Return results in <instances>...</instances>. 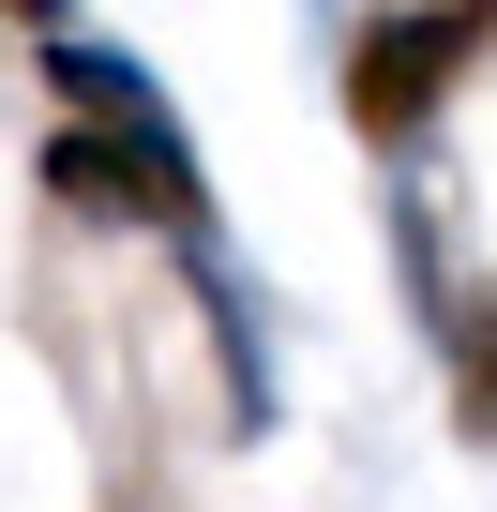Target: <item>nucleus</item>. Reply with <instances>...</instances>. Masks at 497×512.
Returning <instances> with one entry per match:
<instances>
[{"mask_svg": "<svg viewBox=\"0 0 497 512\" xmlns=\"http://www.w3.org/2000/svg\"><path fill=\"white\" fill-rule=\"evenodd\" d=\"M31 166H46V196H61L76 226H151L166 256H181V241H226V226H211V166H196L181 121H76V106H61Z\"/></svg>", "mask_w": 497, "mask_h": 512, "instance_id": "obj_1", "label": "nucleus"}, {"mask_svg": "<svg viewBox=\"0 0 497 512\" xmlns=\"http://www.w3.org/2000/svg\"><path fill=\"white\" fill-rule=\"evenodd\" d=\"M482 46H497V0H377V16L347 31V121H362V151H422L437 106L482 76Z\"/></svg>", "mask_w": 497, "mask_h": 512, "instance_id": "obj_2", "label": "nucleus"}, {"mask_svg": "<svg viewBox=\"0 0 497 512\" xmlns=\"http://www.w3.org/2000/svg\"><path fill=\"white\" fill-rule=\"evenodd\" d=\"M181 302H196V332H211V362H226V437H272V347H257V317H241L226 241H181Z\"/></svg>", "mask_w": 497, "mask_h": 512, "instance_id": "obj_3", "label": "nucleus"}, {"mask_svg": "<svg viewBox=\"0 0 497 512\" xmlns=\"http://www.w3.org/2000/svg\"><path fill=\"white\" fill-rule=\"evenodd\" d=\"M31 76H46V91H61L76 121H166V76H151L136 46L76 31V16H61V31H31Z\"/></svg>", "mask_w": 497, "mask_h": 512, "instance_id": "obj_4", "label": "nucleus"}, {"mask_svg": "<svg viewBox=\"0 0 497 512\" xmlns=\"http://www.w3.org/2000/svg\"><path fill=\"white\" fill-rule=\"evenodd\" d=\"M76 16V0H0V31H61Z\"/></svg>", "mask_w": 497, "mask_h": 512, "instance_id": "obj_5", "label": "nucleus"}]
</instances>
